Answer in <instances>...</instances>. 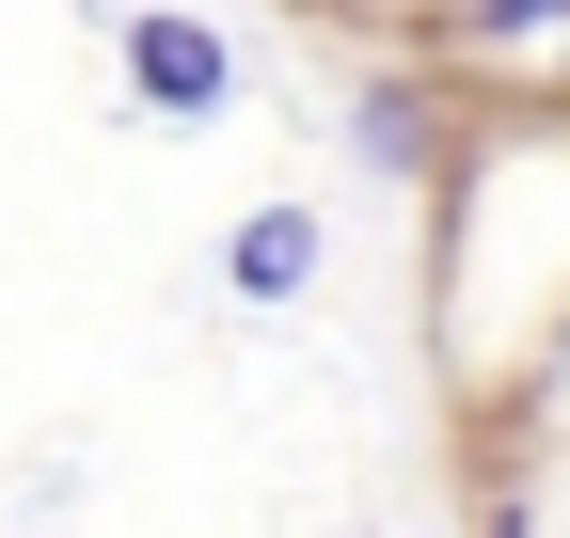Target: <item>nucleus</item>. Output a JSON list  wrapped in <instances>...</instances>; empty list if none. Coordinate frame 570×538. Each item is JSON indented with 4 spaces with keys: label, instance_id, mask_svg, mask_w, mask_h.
I'll list each match as a JSON object with an SVG mask.
<instances>
[{
    "label": "nucleus",
    "instance_id": "nucleus-4",
    "mask_svg": "<svg viewBox=\"0 0 570 538\" xmlns=\"http://www.w3.org/2000/svg\"><path fill=\"white\" fill-rule=\"evenodd\" d=\"M539 17H570V0H475V32H539Z\"/></svg>",
    "mask_w": 570,
    "mask_h": 538
},
{
    "label": "nucleus",
    "instance_id": "nucleus-1",
    "mask_svg": "<svg viewBox=\"0 0 570 538\" xmlns=\"http://www.w3.org/2000/svg\"><path fill=\"white\" fill-rule=\"evenodd\" d=\"M127 96L142 111H223L238 96V48L206 17H127Z\"/></svg>",
    "mask_w": 570,
    "mask_h": 538
},
{
    "label": "nucleus",
    "instance_id": "nucleus-2",
    "mask_svg": "<svg viewBox=\"0 0 570 538\" xmlns=\"http://www.w3.org/2000/svg\"><path fill=\"white\" fill-rule=\"evenodd\" d=\"M317 253H333L317 207H254V222L223 238V286H238V301H302V286H317Z\"/></svg>",
    "mask_w": 570,
    "mask_h": 538
},
{
    "label": "nucleus",
    "instance_id": "nucleus-3",
    "mask_svg": "<svg viewBox=\"0 0 570 538\" xmlns=\"http://www.w3.org/2000/svg\"><path fill=\"white\" fill-rule=\"evenodd\" d=\"M348 143H365L381 175H428V159H444V127H428V96H412V80H365V111H348Z\"/></svg>",
    "mask_w": 570,
    "mask_h": 538
}]
</instances>
